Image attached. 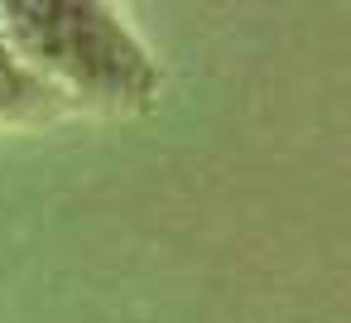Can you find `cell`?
Masks as SVG:
<instances>
[{"instance_id": "obj_2", "label": "cell", "mask_w": 351, "mask_h": 323, "mask_svg": "<svg viewBox=\"0 0 351 323\" xmlns=\"http://www.w3.org/2000/svg\"><path fill=\"white\" fill-rule=\"evenodd\" d=\"M58 116H68V107L0 39V126H44V121H58Z\"/></svg>"}, {"instance_id": "obj_1", "label": "cell", "mask_w": 351, "mask_h": 323, "mask_svg": "<svg viewBox=\"0 0 351 323\" xmlns=\"http://www.w3.org/2000/svg\"><path fill=\"white\" fill-rule=\"evenodd\" d=\"M0 39L68 107L130 116L164 92V68L106 0H0Z\"/></svg>"}]
</instances>
